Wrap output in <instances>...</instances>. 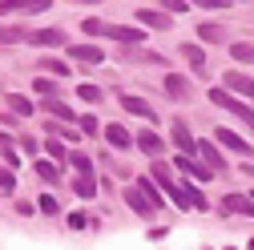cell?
Returning a JSON list of instances; mask_svg holds the SVG:
<instances>
[{
  "instance_id": "obj_16",
  "label": "cell",
  "mask_w": 254,
  "mask_h": 250,
  "mask_svg": "<svg viewBox=\"0 0 254 250\" xmlns=\"http://www.w3.org/2000/svg\"><path fill=\"white\" fill-rule=\"evenodd\" d=\"M178 170L182 174H190V178H194V182H210V166H202V162H194V158H186V153H178Z\"/></svg>"
},
{
  "instance_id": "obj_19",
  "label": "cell",
  "mask_w": 254,
  "mask_h": 250,
  "mask_svg": "<svg viewBox=\"0 0 254 250\" xmlns=\"http://www.w3.org/2000/svg\"><path fill=\"white\" fill-rule=\"evenodd\" d=\"M105 141H109L113 149H129V145H133V133L125 129V125H105Z\"/></svg>"
},
{
  "instance_id": "obj_14",
  "label": "cell",
  "mask_w": 254,
  "mask_h": 250,
  "mask_svg": "<svg viewBox=\"0 0 254 250\" xmlns=\"http://www.w3.org/2000/svg\"><path fill=\"white\" fill-rule=\"evenodd\" d=\"M133 20H141V28H170V24H174V16L162 12V8H137Z\"/></svg>"
},
{
  "instance_id": "obj_42",
  "label": "cell",
  "mask_w": 254,
  "mask_h": 250,
  "mask_svg": "<svg viewBox=\"0 0 254 250\" xmlns=\"http://www.w3.org/2000/svg\"><path fill=\"white\" fill-rule=\"evenodd\" d=\"M73 4H97V0H73Z\"/></svg>"
},
{
  "instance_id": "obj_36",
  "label": "cell",
  "mask_w": 254,
  "mask_h": 250,
  "mask_svg": "<svg viewBox=\"0 0 254 250\" xmlns=\"http://www.w3.org/2000/svg\"><path fill=\"white\" fill-rule=\"evenodd\" d=\"M157 4H162V12H170V16L186 12V0H157Z\"/></svg>"
},
{
  "instance_id": "obj_41",
  "label": "cell",
  "mask_w": 254,
  "mask_h": 250,
  "mask_svg": "<svg viewBox=\"0 0 254 250\" xmlns=\"http://www.w3.org/2000/svg\"><path fill=\"white\" fill-rule=\"evenodd\" d=\"M69 226H73V230H85L89 222H85V214H73V218H69Z\"/></svg>"
},
{
  "instance_id": "obj_12",
  "label": "cell",
  "mask_w": 254,
  "mask_h": 250,
  "mask_svg": "<svg viewBox=\"0 0 254 250\" xmlns=\"http://www.w3.org/2000/svg\"><path fill=\"white\" fill-rule=\"evenodd\" d=\"M133 145H137V149L145 153V158H153V162H157V158H162V149H166V141H162V137H157L153 129H141V133L133 137Z\"/></svg>"
},
{
  "instance_id": "obj_34",
  "label": "cell",
  "mask_w": 254,
  "mask_h": 250,
  "mask_svg": "<svg viewBox=\"0 0 254 250\" xmlns=\"http://www.w3.org/2000/svg\"><path fill=\"white\" fill-rule=\"evenodd\" d=\"M77 125H81V133H85V137H97V133H101V125H97V117H81Z\"/></svg>"
},
{
  "instance_id": "obj_25",
  "label": "cell",
  "mask_w": 254,
  "mask_h": 250,
  "mask_svg": "<svg viewBox=\"0 0 254 250\" xmlns=\"http://www.w3.org/2000/svg\"><path fill=\"white\" fill-rule=\"evenodd\" d=\"M33 93H37V97H45V101H57L61 85H57V81H49V77H37V81H33Z\"/></svg>"
},
{
  "instance_id": "obj_17",
  "label": "cell",
  "mask_w": 254,
  "mask_h": 250,
  "mask_svg": "<svg viewBox=\"0 0 254 250\" xmlns=\"http://www.w3.org/2000/svg\"><path fill=\"white\" fill-rule=\"evenodd\" d=\"M33 37V28L28 24H0V45H20Z\"/></svg>"
},
{
  "instance_id": "obj_22",
  "label": "cell",
  "mask_w": 254,
  "mask_h": 250,
  "mask_svg": "<svg viewBox=\"0 0 254 250\" xmlns=\"http://www.w3.org/2000/svg\"><path fill=\"white\" fill-rule=\"evenodd\" d=\"M45 113H49L53 121H65V125H69V121H81V117H77L65 101H45Z\"/></svg>"
},
{
  "instance_id": "obj_31",
  "label": "cell",
  "mask_w": 254,
  "mask_h": 250,
  "mask_svg": "<svg viewBox=\"0 0 254 250\" xmlns=\"http://www.w3.org/2000/svg\"><path fill=\"white\" fill-rule=\"evenodd\" d=\"M77 93H81V97H85V101H89V105H97V101H101V97H105V93H101V89H97V85H77Z\"/></svg>"
},
{
  "instance_id": "obj_7",
  "label": "cell",
  "mask_w": 254,
  "mask_h": 250,
  "mask_svg": "<svg viewBox=\"0 0 254 250\" xmlns=\"http://www.w3.org/2000/svg\"><path fill=\"white\" fill-rule=\"evenodd\" d=\"M222 85H226L234 97H246V101H254V77H246V73H238V69H230L226 77H222Z\"/></svg>"
},
{
  "instance_id": "obj_18",
  "label": "cell",
  "mask_w": 254,
  "mask_h": 250,
  "mask_svg": "<svg viewBox=\"0 0 254 250\" xmlns=\"http://www.w3.org/2000/svg\"><path fill=\"white\" fill-rule=\"evenodd\" d=\"M125 202H129V210H133V214H141V218H149V214H153V202L137 190V186H129V190H125Z\"/></svg>"
},
{
  "instance_id": "obj_13",
  "label": "cell",
  "mask_w": 254,
  "mask_h": 250,
  "mask_svg": "<svg viewBox=\"0 0 254 250\" xmlns=\"http://www.w3.org/2000/svg\"><path fill=\"white\" fill-rule=\"evenodd\" d=\"M121 109H125V113H133V117H145V121H157L153 105H149L145 97H133V93H125V97H121Z\"/></svg>"
},
{
  "instance_id": "obj_15",
  "label": "cell",
  "mask_w": 254,
  "mask_h": 250,
  "mask_svg": "<svg viewBox=\"0 0 254 250\" xmlns=\"http://www.w3.org/2000/svg\"><path fill=\"white\" fill-rule=\"evenodd\" d=\"M97 182H101V178H93V174H77V178H73V194H77L81 202H89V198H97V190H101Z\"/></svg>"
},
{
  "instance_id": "obj_33",
  "label": "cell",
  "mask_w": 254,
  "mask_h": 250,
  "mask_svg": "<svg viewBox=\"0 0 254 250\" xmlns=\"http://www.w3.org/2000/svg\"><path fill=\"white\" fill-rule=\"evenodd\" d=\"M81 28H85L89 37H105V20H97V16H93V20H81Z\"/></svg>"
},
{
  "instance_id": "obj_8",
  "label": "cell",
  "mask_w": 254,
  "mask_h": 250,
  "mask_svg": "<svg viewBox=\"0 0 254 250\" xmlns=\"http://www.w3.org/2000/svg\"><path fill=\"white\" fill-rule=\"evenodd\" d=\"M69 61H77V65H101L105 53L97 45H89V41H77V45H69Z\"/></svg>"
},
{
  "instance_id": "obj_24",
  "label": "cell",
  "mask_w": 254,
  "mask_h": 250,
  "mask_svg": "<svg viewBox=\"0 0 254 250\" xmlns=\"http://www.w3.org/2000/svg\"><path fill=\"white\" fill-rule=\"evenodd\" d=\"M37 178H41V182H49V186H57V182H61V166H57V162L37 158Z\"/></svg>"
},
{
  "instance_id": "obj_23",
  "label": "cell",
  "mask_w": 254,
  "mask_h": 250,
  "mask_svg": "<svg viewBox=\"0 0 254 250\" xmlns=\"http://www.w3.org/2000/svg\"><path fill=\"white\" fill-rule=\"evenodd\" d=\"M0 158H4V166H20V153H16V137L12 133H0Z\"/></svg>"
},
{
  "instance_id": "obj_39",
  "label": "cell",
  "mask_w": 254,
  "mask_h": 250,
  "mask_svg": "<svg viewBox=\"0 0 254 250\" xmlns=\"http://www.w3.org/2000/svg\"><path fill=\"white\" fill-rule=\"evenodd\" d=\"M20 149H24V153H33V158H37V153H41V149H37V141H33V137H20Z\"/></svg>"
},
{
  "instance_id": "obj_43",
  "label": "cell",
  "mask_w": 254,
  "mask_h": 250,
  "mask_svg": "<svg viewBox=\"0 0 254 250\" xmlns=\"http://www.w3.org/2000/svg\"><path fill=\"white\" fill-rule=\"evenodd\" d=\"M250 198H254V194H250Z\"/></svg>"
},
{
  "instance_id": "obj_3",
  "label": "cell",
  "mask_w": 254,
  "mask_h": 250,
  "mask_svg": "<svg viewBox=\"0 0 254 250\" xmlns=\"http://www.w3.org/2000/svg\"><path fill=\"white\" fill-rule=\"evenodd\" d=\"M178 53H182V61L190 69H194L202 81H210V61H206V53H202V45H194V41H186V45H178Z\"/></svg>"
},
{
  "instance_id": "obj_29",
  "label": "cell",
  "mask_w": 254,
  "mask_h": 250,
  "mask_svg": "<svg viewBox=\"0 0 254 250\" xmlns=\"http://www.w3.org/2000/svg\"><path fill=\"white\" fill-rule=\"evenodd\" d=\"M69 166H73L77 174H93V162H89V153H81V149H73V153H69Z\"/></svg>"
},
{
  "instance_id": "obj_5",
  "label": "cell",
  "mask_w": 254,
  "mask_h": 250,
  "mask_svg": "<svg viewBox=\"0 0 254 250\" xmlns=\"http://www.w3.org/2000/svg\"><path fill=\"white\" fill-rule=\"evenodd\" d=\"M105 37L109 41H121L125 49H137L145 41V28H129V24H105Z\"/></svg>"
},
{
  "instance_id": "obj_1",
  "label": "cell",
  "mask_w": 254,
  "mask_h": 250,
  "mask_svg": "<svg viewBox=\"0 0 254 250\" xmlns=\"http://www.w3.org/2000/svg\"><path fill=\"white\" fill-rule=\"evenodd\" d=\"M210 105H218V109H226L230 117H238L242 125H246V129L254 133V109L242 101V97H234V93L230 89H210Z\"/></svg>"
},
{
  "instance_id": "obj_26",
  "label": "cell",
  "mask_w": 254,
  "mask_h": 250,
  "mask_svg": "<svg viewBox=\"0 0 254 250\" xmlns=\"http://www.w3.org/2000/svg\"><path fill=\"white\" fill-rule=\"evenodd\" d=\"M230 57L242 61V65H254V45H250V41H234V45H230Z\"/></svg>"
},
{
  "instance_id": "obj_20",
  "label": "cell",
  "mask_w": 254,
  "mask_h": 250,
  "mask_svg": "<svg viewBox=\"0 0 254 250\" xmlns=\"http://www.w3.org/2000/svg\"><path fill=\"white\" fill-rule=\"evenodd\" d=\"M28 41L53 49V45H65V33H61V28H33V37H28Z\"/></svg>"
},
{
  "instance_id": "obj_37",
  "label": "cell",
  "mask_w": 254,
  "mask_h": 250,
  "mask_svg": "<svg viewBox=\"0 0 254 250\" xmlns=\"http://www.w3.org/2000/svg\"><path fill=\"white\" fill-rule=\"evenodd\" d=\"M37 206H41V214H61V206H57V198H53V194H41V202H37Z\"/></svg>"
},
{
  "instance_id": "obj_38",
  "label": "cell",
  "mask_w": 254,
  "mask_h": 250,
  "mask_svg": "<svg viewBox=\"0 0 254 250\" xmlns=\"http://www.w3.org/2000/svg\"><path fill=\"white\" fill-rule=\"evenodd\" d=\"M198 8H226V4H234V0H194Z\"/></svg>"
},
{
  "instance_id": "obj_4",
  "label": "cell",
  "mask_w": 254,
  "mask_h": 250,
  "mask_svg": "<svg viewBox=\"0 0 254 250\" xmlns=\"http://www.w3.org/2000/svg\"><path fill=\"white\" fill-rule=\"evenodd\" d=\"M170 141L178 145V153H186V158H194V153H198V137L190 133V125H186L182 117H174V129H170Z\"/></svg>"
},
{
  "instance_id": "obj_9",
  "label": "cell",
  "mask_w": 254,
  "mask_h": 250,
  "mask_svg": "<svg viewBox=\"0 0 254 250\" xmlns=\"http://www.w3.org/2000/svg\"><path fill=\"white\" fill-rule=\"evenodd\" d=\"M198 158L214 170V174H226V158H222V149H218V141H210V137H202L198 141Z\"/></svg>"
},
{
  "instance_id": "obj_40",
  "label": "cell",
  "mask_w": 254,
  "mask_h": 250,
  "mask_svg": "<svg viewBox=\"0 0 254 250\" xmlns=\"http://www.w3.org/2000/svg\"><path fill=\"white\" fill-rule=\"evenodd\" d=\"M16 214L20 218H33V202H16Z\"/></svg>"
},
{
  "instance_id": "obj_11",
  "label": "cell",
  "mask_w": 254,
  "mask_h": 250,
  "mask_svg": "<svg viewBox=\"0 0 254 250\" xmlns=\"http://www.w3.org/2000/svg\"><path fill=\"white\" fill-rule=\"evenodd\" d=\"M222 210L238 214V218H254V198L250 194H226V198H222Z\"/></svg>"
},
{
  "instance_id": "obj_30",
  "label": "cell",
  "mask_w": 254,
  "mask_h": 250,
  "mask_svg": "<svg viewBox=\"0 0 254 250\" xmlns=\"http://www.w3.org/2000/svg\"><path fill=\"white\" fill-rule=\"evenodd\" d=\"M45 149H49V158H53V162H69V153H73V149L61 145L57 137H49V141H45Z\"/></svg>"
},
{
  "instance_id": "obj_27",
  "label": "cell",
  "mask_w": 254,
  "mask_h": 250,
  "mask_svg": "<svg viewBox=\"0 0 254 250\" xmlns=\"http://www.w3.org/2000/svg\"><path fill=\"white\" fill-rule=\"evenodd\" d=\"M8 109H12L16 117H33V101L20 97V93H8Z\"/></svg>"
},
{
  "instance_id": "obj_10",
  "label": "cell",
  "mask_w": 254,
  "mask_h": 250,
  "mask_svg": "<svg viewBox=\"0 0 254 250\" xmlns=\"http://www.w3.org/2000/svg\"><path fill=\"white\" fill-rule=\"evenodd\" d=\"M162 89H166V97H170V101H190V97H194L190 81H186V77H178V73H166Z\"/></svg>"
},
{
  "instance_id": "obj_6",
  "label": "cell",
  "mask_w": 254,
  "mask_h": 250,
  "mask_svg": "<svg viewBox=\"0 0 254 250\" xmlns=\"http://www.w3.org/2000/svg\"><path fill=\"white\" fill-rule=\"evenodd\" d=\"M214 141H218V145H226L230 153H242V158H254V145H250V141H246L242 133H234V129H218V133H214Z\"/></svg>"
},
{
  "instance_id": "obj_32",
  "label": "cell",
  "mask_w": 254,
  "mask_h": 250,
  "mask_svg": "<svg viewBox=\"0 0 254 250\" xmlns=\"http://www.w3.org/2000/svg\"><path fill=\"white\" fill-rule=\"evenodd\" d=\"M16 190V178H12V170L8 166H0V194H12Z\"/></svg>"
},
{
  "instance_id": "obj_21",
  "label": "cell",
  "mask_w": 254,
  "mask_h": 250,
  "mask_svg": "<svg viewBox=\"0 0 254 250\" xmlns=\"http://www.w3.org/2000/svg\"><path fill=\"white\" fill-rule=\"evenodd\" d=\"M137 190H141V194L153 202V210H162V206H166V198H162V186H157L153 178H137Z\"/></svg>"
},
{
  "instance_id": "obj_2",
  "label": "cell",
  "mask_w": 254,
  "mask_h": 250,
  "mask_svg": "<svg viewBox=\"0 0 254 250\" xmlns=\"http://www.w3.org/2000/svg\"><path fill=\"white\" fill-rule=\"evenodd\" d=\"M53 0H0V16H37L49 12Z\"/></svg>"
},
{
  "instance_id": "obj_35",
  "label": "cell",
  "mask_w": 254,
  "mask_h": 250,
  "mask_svg": "<svg viewBox=\"0 0 254 250\" xmlns=\"http://www.w3.org/2000/svg\"><path fill=\"white\" fill-rule=\"evenodd\" d=\"M198 37H202V41H222L226 33H222L218 24H202V28H198Z\"/></svg>"
},
{
  "instance_id": "obj_28",
  "label": "cell",
  "mask_w": 254,
  "mask_h": 250,
  "mask_svg": "<svg viewBox=\"0 0 254 250\" xmlns=\"http://www.w3.org/2000/svg\"><path fill=\"white\" fill-rule=\"evenodd\" d=\"M41 73H49V77H65L69 65H65V61H57V57H41Z\"/></svg>"
}]
</instances>
